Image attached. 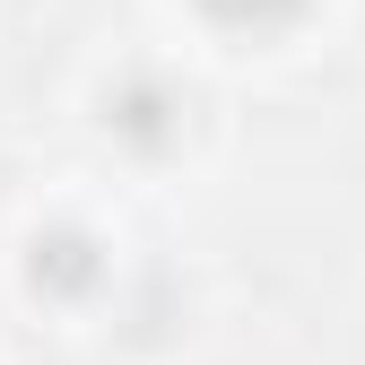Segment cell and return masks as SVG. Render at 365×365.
Instances as JSON below:
<instances>
[{"mask_svg":"<svg viewBox=\"0 0 365 365\" xmlns=\"http://www.w3.org/2000/svg\"><path fill=\"white\" fill-rule=\"evenodd\" d=\"M113 122H122L140 148H157V140H165V96H157V87H122V96H113Z\"/></svg>","mask_w":365,"mask_h":365,"instance_id":"7a4b0ae2","label":"cell"},{"mask_svg":"<svg viewBox=\"0 0 365 365\" xmlns=\"http://www.w3.org/2000/svg\"><path fill=\"white\" fill-rule=\"evenodd\" d=\"M200 9H209L217 26H279V18L304 9V0H200Z\"/></svg>","mask_w":365,"mask_h":365,"instance_id":"3957f363","label":"cell"},{"mask_svg":"<svg viewBox=\"0 0 365 365\" xmlns=\"http://www.w3.org/2000/svg\"><path fill=\"white\" fill-rule=\"evenodd\" d=\"M96 244L78 235V226H53V235H35V252H26V279L43 287V296H87L96 287Z\"/></svg>","mask_w":365,"mask_h":365,"instance_id":"6da1fadb","label":"cell"}]
</instances>
